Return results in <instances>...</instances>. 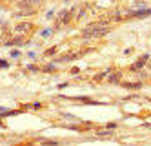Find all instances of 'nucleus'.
<instances>
[{"label":"nucleus","mask_w":151,"mask_h":146,"mask_svg":"<svg viewBox=\"0 0 151 146\" xmlns=\"http://www.w3.org/2000/svg\"><path fill=\"white\" fill-rule=\"evenodd\" d=\"M107 31H109V28H107V22L106 20H100V22H95V24H89L88 28H84L82 35L86 38H95V37H104L107 35Z\"/></svg>","instance_id":"1"},{"label":"nucleus","mask_w":151,"mask_h":146,"mask_svg":"<svg viewBox=\"0 0 151 146\" xmlns=\"http://www.w3.org/2000/svg\"><path fill=\"white\" fill-rule=\"evenodd\" d=\"M69 18H71V11H66V9H62L60 13H58V24H68L69 22Z\"/></svg>","instance_id":"2"},{"label":"nucleus","mask_w":151,"mask_h":146,"mask_svg":"<svg viewBox=\"0 0 151 146\" xmlns=\"http://www.w3.org/2000/svg\"><path fill=\"white\" fill-rule=\"evenodd\" d=\"M31 29H33V24H29V22H22V24L17 26V31L22 33V35H24V33H29Z\"/></svg>","instance_id":"3"},{"label":"nucleus","mask_w":151,"mask_h":146,"mask_svg":"<svg viewBox=\"0 0 151 146\" xmlns=\"http://www.w3.org/2000/svg\"><path fill=\"white\" fill-rule=\"evenodd\" d=\"M35 13V7H29V9H18L17 13H15V17L17 18H20V17H29V15H33Z\"/></svg>","instance_id":"4"},{"label":"nucleus","mask_w":151,"mask_h":146,"mask_svg":"<svg viewBox=\"0 0 151 146\" xmlns=\"http://www.w3.org/2000/svg\"><path fill=\"white\" fill-rule=\"evenodd\" d=\"M146 62H147V55H144V57L140 59L137 64H133V66H131V70H133V71H135V70H140V68H142V66H144Z\"/></svg>","instance_id":"5"},{"label":"nucleus","mask_w":151,"mask_h":146,"mask_svg":"<svg viewBox=\"0 0 151 146\" xmlns=\"http://www.w3.org/2000/svg\"><path fill=\"white\" fill-rule=\"evenodd\" d=\"M133 15H137V17H147V15H151V9H142V11H137V13H133Z\"/></svg>","instance_id":"6"},{"label":"nucleus","mask_w":151,"mask_h":146,"mask_svg":"<svg viewBox=\"0 0 151 146\" xmlns=\"http://www.w3.org/2000/svg\"><path fill=\"white\" fill-rule=\"evenodd\" d=\"M126 86L131 88V89H138V88H140V82H137V84H135V82H129V84H126Z\"/></svg>","instance_id":"7"},{"label":"nucleus","mask_w":151,"mask_h":146,"mask_svg":"<svg viewBox=\"0 0 151 146\" xmlns=\"http://www.w3.org/2000/svg\"><path fill=\"white\" fill-rule=\"evenodd\" d=\"M118 77H120V73H116V75L109 77V82H116V81H118Z\"/></svg>","instance_id":"8"},{"label":"nucleus","mask_w":151,"mask_h":146,"mask_svg":"<svg viewBox=\"0 0 151 146\" xmlns=\"http://www.w3.org/2000/svg\"><path fill=\"white\" fill-rule=\"evenodd\" d=\"M29 2H31V4H33V6H38V4L42 2V0H29Z\"/></svg>","instance_id":"9"},{"label":"nucleus","mask_w":151,"mask_h":146,"mask_svg":"<svg viewBox=\"0 0 151 146\" xmlns=\"http://www.w3.org/2000/svg\"><path fill=\"white\" fill-rule=\"evenodd\" d=\"M9 2H18V0H9Z\"/></svg>","instance_id":"10"},{"label":"nucleus","mask_w":151,"mask_h":146,"mask_svg":"<svg viewBox=\"0 0 151 146\" xmlns=\"http://www.w3.org/2000/svg\"><path fill=\"white\" fill-rule=\"evenodd\" d=\"M64 2H69V0H64Z\"/></svg>","instance_id":"11"},{"label":"nucleus","mask_w":151,"mask_h":146,"mask_svg":"<svg viewBox=\"0 0 151 146\" xmlns=\"http://www.w3.org/2000/svg\"><path fill=\"white\" fill-rule=\"evenodd\" d=\"M149 68H151V64H149Z\"/></svg>","instance_id":"12"}]
</instances>
